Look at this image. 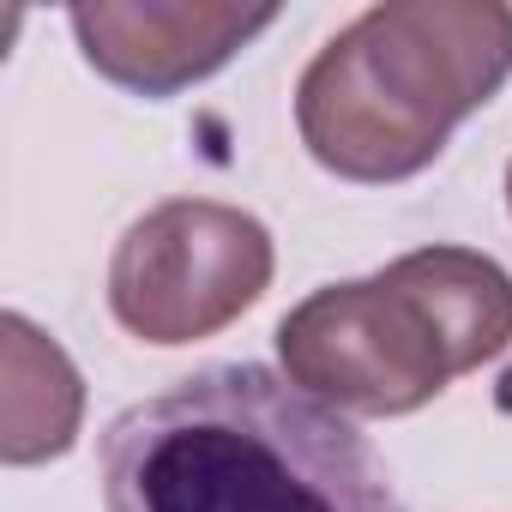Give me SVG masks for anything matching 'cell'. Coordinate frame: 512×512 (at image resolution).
<instances>
[{
	"instance_id": "3",
	"label": "cell",
	"mask_w": 512,
	"mask_h": 512,
	"mask_svg": "<svg viewBox=\"0 0 512 512\" xmlns=\"http://www.w3.org/2000/svg\"><path fill=\"white\" fill-rule=\"evenodd\" d=\"M512 338V278L470 247H422L362 284L308 296L278 326L296 386L326 404L398 416Z\"/></svg>"
},
{
	"instance_id": "2",
	"label": "cell",
	"mask_w": 512,
	"mask_h": 512,
	"mask_svg": "<svg viewBox=\"0 0 512 512\" xmlns=\"http://www.w3.org/2000/svg\"><path fill=\"white\" fill-rule=\"evenodd\" d=\"M512 73V7L392 0L338 31L302 73L308 151L350 181H404Z\"/></svg>"
},
{
	"instance_id": "1",
	"label": "cell",
	"mask_w": 512,
	"mask_h": 512,
	"mask_svg": "<svg viewBox=\"0 0 512 512\" xmlns=\"http://www.w3.org/2000/svg\"><path fill=\"white\" fill-rule=\"evenodd\" d=\"M103 512H410L374 440L278 368L211 362L97 440Z\"/></svg>"
},
{
	"instance_id": "4",
	"label": "cell",
	"mask_w": 512,
	"mask_h": 512,
	"mask_svg": "<svg viewBox=\"0 0 512 512\" xmlns=\"http://www.w3.org/2000/svg\"><path fill=\"white\" fill-rule=\"evenodd\" d=\"M272 278V241L247 211L169 199L139 217L115 253L109 302L127 332L187 344L235 320Z\"/></svg>"
},
{
	"instance_id": "5",
	"label": "cell",
	"mask_w": 512,
	"mask_h": 512,
	"mask_svg": "<svg viewBox=\"0 0 512 512\" xmlns=\"http://www.w3.org/2000/svg\"><path fill=\"white\" fill-rule=\"evenodd\" d=\"M272 19L278 7H73L85 61L145 97H169L217 73Z\"/></svg>"
},
{
	"instance_id": "6",
	"label": "cell",
	"mask_w": 512,
	"mask_h": 512,
	"mask_svg": "<svg viewBox=\"0 0 512 512\" xmlns=\"http://www.w3.org/2000/svg\"><path fill=\"white\" fill-rule=\"evenodd\" d=\"M506 193H512V169H506Z\"/></svg>"
}]
</instances>
